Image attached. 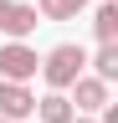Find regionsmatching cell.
<instances>
[{
	"label": "cell",
	"instance_id": "1",
	"mask_svg": "<svg viewBox=\"0 0 118 123\" xmlns=\"http://www.w3.org/2000/svg\"><path fill=\"white\" fill-rule=\"evenodd\" d=\"M82 67H87V51H82V46H72V41L51 46V51L41 56V77H46L51 92H67V87L82 77Z\"/></svg>",
	"mask_w": 118,
	"mask_h": 123
},
{
	"label": "cell",
	"instance_id": "2",
	"mask_svg": "<svg viewBox=\"0 0 118 123\" xmlns=\"http://www.w3.org/2000/svg\"><path fill=\"white\" fill-rule=\"evenodd\" d=\"M36 72H41V56L26 41H5L0 46V77H5V82H31Z\"/></svg>",
	"mask_w": 118,
	"mask_h": 123
},
{
	"label": "cell",
	"instance_id": "3",
	"mask_svg": "<svg viewBox=\"0 0 118 123\" xmlns=\"http://www.w3.org/2000/svg\"><path fill=\"white\" fill-rule=\"evenodd\" d=\"M0 118H10V123L36 118V92L26 82H5V77H0Z\"/></svg>",
	"mask_w": 118,
	"mask_h": 123
},
{
	"label": "cell",
	"instance_id": "4",
	"mask_svg": "<svg viewBox=\"0 0 118 123\" xmlns=\"http://www.w3.org/2000/svg\"><path fill=\"white\" fill-rule=\"evenodd\" d=\"M0 31H5L10 41H26L36 31V5H26V0H0Z\"/></svg>",
	"mask_w": 118,
	"mask_h": 123
},
{
	"label": "cell",
	"instance_id": "5",
	"mask_svg": "<svg viewBox=\"0 0 118 123\" xmlns=\"http://www.w3.org/2000/svg\"><path fill=\"white\" fill-rule=\"evenodd\" d=\"M72 92H77V98H67L72 113H103V103H113L108 98V82H98V77H87V72L72 82Z\"/></svg>",
	"mask_w": 118,
	"mask_h": 123
},
{
	"label": "cell",
	"instance_id": "6",
	"mask_svg": "<svg viewBox=\"0 0 118 123\" xmlns=\"http://www.w3.org/2000/svg\"><path fill=\"white\" fill-rule=\"evenodd\" d=\"M36 118H41V123H72L77 113H72L67 92H46V98H36Z\"/></svg>",
	"mask_w": 118,
	"mask_h": 123
},
{
	"label": "cell",
	"instance_id": "7",
	"mask_svg": "<svg viewBox=\"0 0 118 123\" xmlns=\"http://www.w3.org/2000/svg\"><path fill=\"white\" fill-rule=\"evenodd\" d=\"M93 36H98V46L103 41H118V0H103V5L93 10Z\"/></svg>",
	"mask_w": 118,
	"mask_h": 123
},
{
	"label": "cell",
	"instance_id": "8",
	"mask_svg": "<svg viewBox=\"0 0 118 123\" xmlns=\"http://www.w3.org/2000/svg\"><path fill=\"white\" fill-rule=\"evenodd\" d=\"M36 10L46 15V21H77L87 10V0H36Z\"/></svg>",
	"mask_w": 118,
	"mask_h": 123
},
{
	"label": "cell",
	"instance_id": "9",
	"mask_svg": "<svg viewBox=\"0 0 118 123\" xmlns=\"http://www.w3.org/2000/svg\"><path fill=\"white\" fill-rule=\"evenodd\" d=\"M93 77H98V82H113V77H118V41H103V46H98Z\"/></svg>",
	"mask_w": 118,
	"mask_h": 123
},
{
	"label": "cell",
	"instance_id": "10",
	"mask_svg": "<svg viewBox=\"0 0 118 123\" xmlns=\"http://www.w3.org/2000/svg\"><path fill=\"white\" fill-rule=\"evenodd\" d=\"M72 123H98V118H82V113H77V118H72Z\"/></svg>",
	"mask_w": 118,
	"mask_h": 123
},
{
	"label": "cell",
	"instance_id": "11",
	"mask_svg": "<svg viewBox=\"0 0 118 123\" xmlns=\"http://www.w3.org/2000/svg\"><path fill=\"white\" fill-rule=\"evenodd\" d=\"M0 123H10V118H0Z\"/></svg>",
	"mask_w": 118,
	"mask_h": 123
}]
</instances>
